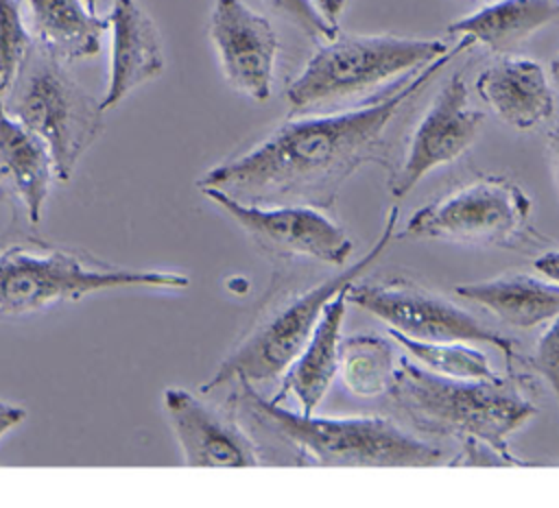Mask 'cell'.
<instances>
[{
    "instance_id": "obj_1",
    "label": "cell",
    "mask_w": 559,
    "mask_h": 508,
    "mask_svg": "<svg viewBox=\"0 0 559 508\" xmlns=\"http://www.w3.org/2000/svg\"><path fill=\"white\" fill-rule=\"evenodd\" d=\"M467 46L472 41L461 37L454 50L362 107L288 118L253 148L210 168L197 181L199 190L214 188L249 205L332 207L341 185L360 166L386 164L384 133L395 113Z\"/></svg>"
},
{
    "instance_id": "obj_2",
    "label": "cell",
    "mask_w": 559,
    "mask_h": 508,
    "mask_svg": "<svg viewBox=\"0 0 559 508\" xmlns=\"http://www.w3.org/2000/svg\"><path fill=\"white\" fill-rule=\"evenodd\" d=\"M389 395L419 432L485 445L507 464H522L509 449V436L537 410L513 379L448 377L400 358Z\"/></svg>"
},
{
    "instance_id": "obj_3",
    "label": "cell",
    "mask_w": 559,
    "mask_h": 508,
    "mask_svg": "<svg viewBox=\"0 0 559 508\" xmlns=\"http://www.w3.org/2000/svg\"><path fill=\"white\" fill-rule=\"evenodd\" d=\"M242 414L284 443L299 464L317 467H432L441 449L406 434L382 416L328 419L290 412L258 395L251 382L236 379Z\"/></svg>"
},
{
    "instance_id": "obj_4",
    "label": "cell",
    "mask_w": 559,
    "mask_h": 508,
    "mask_svg": "<svg viewBox=\"0 0 559 508\" xmlns=\"http://www.w3.org/2000/svg\"><path fill=\"white\" fill-rule=\"evenodd\" d=\"M4 109L44 140L55 164V177L68 181L100 137L103 105L66 68L61 59L35 39L11 85L2 92Z\"/></svg>"
},
{
    "instance_id": "obj_5",
    "label": "cell",
    "mask_w": 559,
    "mask_h": 508,
    "mask_svg": "<svg viewBox=\"0 0 559 508\" xmlns=\"http://www.w3.org/2000/svg\"><path fill=\"white\" fill-rule=\"evenodd\" d=\"M445 52L441 39L336 33L286 87V100L293 113L338 105L413 74Z\"/></svg>"
},
{
    "instance_id": "obj_6",
    "label": "cell",
    "mask_w": 559,
    "mask_h": 508,
    "mask_svg": "<svg viewBox=\"0 0 559 508\" xmlns=\"http://www.w3.org/2000/svg\"><path fill=\"white\" fill-rule=\"evenodd\" d=\"M397 216V207H391L382 233L358 262L301 292L299 297H293L288 303L275 305L269 316L255 323V327L221 362L216 373L201 386V392H212L236 379H247L255 386L260 382L280 377L310 340L328 301L345 286L356 281L386 251L395 233Z\"/></svg>"
},
{
    "instance_id": "obj_7",
    "label": "cell",
    "mask_w": 559,
    "mask_h": 508,
    "mask_svg": "<svg viewBox=\"0 0 559 508\" xmlns=\"http://www.w3.org/2000/svg\"><path fill=\"white\" fill-rule=\"evenodd\" d=\"M404 235L498 249H524L539 242L531 225L528 194L504 177L476 179L417 209Z\"/></svg>"
},
{
    "instance_id": "obj_8",
    "label": "cell",
    "mask_w": 559,
    "mask_h": 508,
    "mask_svg": "<svg viewBox=\"0 0 559 508\" xmlns=\"http://www.w3.org/2000/svg\"><path fill=\"white\" fill-rule=\"evenodd\" d=\"M188 283L190 279L179 273L85 266L66 251L31 253L15 246L0 253V314L7 316L79 301L109 288H186Z\"/></svg>"
},
{
    "instance_id": "obj_9",
    "label": "cell",
    "mask_w": 559,
    "mask_h": 508,
    "mask_svg": "<svg viewBox=\"0 0 559 508\" xmlns=\"http://www.w3.org/2000/svg\"><path fill=\"white\" fill-rule=\"evenodd\" d=\"M347 303L384 320L389 329H395L415 340H463V342H485L493 344L509 360L515 358V347L511 338L489 329L469 312L452 305L430 290L408 283H356L347 288Z\"/></svg>"
},
{
    "instance_id": "obj_10",
    "label": "cell",
    "mask_w": 559,
    "mask_h": 508,
    "mask_svg": "<svg viewBox=\"0 0 559 508\" xmlns=\"http://www.w3.org/2000/svg\"><path fill=\"white\" fill-rule=\"evenodd\" d=\"M249 238L275 257H304L332 266H343L354 249L343 227L310 205H249L229 194L201 188Z\"/></svg>"
},
{
    "instance_id": "obj_11",
    "label": "cell",
    "mask_w": 559,
    "mask_h": 508,
    "mask_svg": "<svg viewBox=\"0 0 559 508\" xmlns=\"http://www.w3.org/2000/svg\"><path fill=\"white\" fill-rule=\"evenodd\" d=\"M485 116L469 105L463 74H454L415 126L402 164L389 177V192L406 196L430 170L459 159L476 140Z\"/></svg>"
},
{
    "instance_id": "obj_12",
    "label": "cell",
    "mask_w": 559,
    "mask_h": 508,
    "mask_svg": "<svg viewBox=\"0 0 559 508\" xmlns=\"http://www.w3.org/2000/svg\"><path fill=\"white\" fill-rule=\"evenodd\" d=\"M207 31L229 87L264 102L273 89L280 48L271 22L242 0H214Z\"/></svg>"
},
{
    "instance_id": "obj_13",
    "label": "cell",
    "mask_w": 559,
    "mask_h": 508,
    "mask_svg": "<svg viewBox=\"0 0 559 508\" xmlns=\"http://www.w3.org/2000/svg\"><path fill=\"white\" fill-rule=\"evenodd\" d=\"M164 410L188 467H258L253 438L225 412L186 388L164 390Z\"/></svg>"
},
{
    "instance_id": "obj_14",
    "label": "cell",
    "mask_w": 559,
    "mask_h": 508,
    "mask_svg": "<svg viewBox=\"0 0 559 508\" xmlns=\"http://www.w3.org/2000/svg\"><path fill=\"white\" fill-rule=\"evenodd\" d=\"M111 55L103 109L122 102L138 85L164 70V48L153 17L135 0H114L109 11Z\"/></svg>"
},
{
    "instance_id": "obj_15",
    "label": "cell",
    "mask_w": 559,
    "mask_h": 508,
    "mask_svg": "<svg viewBox=\"0 0 559 508\" xmlns=\"http://www.w3.org/2000/svg\"><path fill=\"white\" fill-rule=\"evenodd\" d=\"M476 92L509 126L528 131L552 116L555 98L542 65L533 59L507 57L487 65Z\"/></svg>"
},
{
    "instance_id": "obj_16",
    "label": "cell",
    "mask_w": 559,
    "mask_h": 508,
    "mask_svg": "<svg viewBox=\"0 0 559 508\" xmlns=\"http://www.w3.org/2000/svg\"><path fill=\"white\" fill-rule=\"evenodd\" d=\"M347 288L349 286H345L328 301L310 340L282 373L280 390L273 397L275 403H280L290 392L299 401L301 412L312 414L319 401L325 397L330 384L338 375L341 327L347 310Z\"/></svg>"
},
{
    "instance_id": "obj_17",
    "label": "cell",
    "mask_w": 559,
    "mask_h": 508,
    "mask_svg": "<svg viewBox=\"0 0 559 508\" xmlns=\"http://www.w3.org/2000/svg\"><path fill=\"white\" fill-rule=\"evenodd\" d=\"M0 174L22 198L33 225L41 220V209L55 177V164L39 135L7 113L0 89ZM57 179V177H55Z\"/></svg>"
},
{
    "instance_id": "obj_18",
    "label": "cell",
    "mask_w": 559,
    "mask_h": 508,
    "mask_svg": "<svg viewBox=\"0 0 559 508\" xmlns=\"http://www.w3.org/2000/svg\"><path fill=\"white\" fill-rule=\"evenodd\" d=\"M454 292L511 327L528 329L559 316V283L526 273H509L485 281L456 283Z\"/></svg>"
},
{
    "instance_id": "obj_19",
    "label": "cell",
    "mask_w": 559,
    "mask_h": 508,
    "mask_svg": "<svg viewBox=\"0 0 559 508\" xmlns=\"http://www.w3.org/2000/svg\"><path fill=\"white\" fill-rule=\"evenodd\" d=\"M559 20V0H498L448 24L450 35L467 37L491 52H511L533 33Z\"/></svg>"
},
{
    "instance_id": "obj_20",
    "label": "cell",
    "mask_w": 559,
    "mask_h": 508,
    "mask_svg": "<svg viewBox=\"0 0 559 508\" xmlns=\"http://www.w3.org/2000/svg\"><path fill=\"white\" fill-rule=\"evenodd\" d=\"M35 41L63 63L94 57L109 17L96 15L85 0H26Z\"/></svg>"
},
{
    "instance_id": "obj_21",
    "label": "cell",
    "mask_w": 559,
    "mask_h": 508,
    "mask_svg": "<svg viewBox=\"0 0 559 508\" xmlns=\"http://www.w3.org/2000/svg\"><path fill=\"white\" fill-rule=\"evenodd\" d=\"M338 355V373L352 395L378 397L389 392L397 362L393 347L384 336L356 334L341 338Z\"/></svg>"
},
{
    "instance_id": "obj_22",
    "label": "cell",
    "mask_w": 559,
    "mask_h": 508,
    "mask_svg": "<svg viewBox=\"0 0 559 508\" xmlns=\"http://www.w3.org/2000/svg\"><path fill=\"white\" fill-rule=\"evenodd\" d=\"M389 336L395 338L421 366L448 377H463V379H493L498 377L485 353L465 344L463 340H415L395 329H389Z\"/></svg>"
},
{
    "instance_id": "obj_23",
    "label": "cell",
    "mask_w": 559,
    "mask_h": 508,
    "mask_svg": "<svg viewBox=\"0 0 559 508\" xmlns=\"http://www.w3.org/2000/svg\"><path fill=\"white\" fill-rule=\"evenodd\" d=\"M33 35L28 33L17 0H0V89L4 92L15 78Z\"/></svg>"
},
{
    "instance_id": "obj_24",
    "label": "cell",
    "mask_w": 559,
    "mask_h": 508,
    "mask_svg": "<svg viewBox=\"0 0 559 508\" xmlns=\"http://www.w3.org/2000/svg\"><path fill=\"white\" fill-rule=\"evenodd\" d=\"M264 2L312 39L328 41L338 33V26L330 24L321 15V11L312 4V0H264Z\"/></svg>"
},
{
    "instance_id": "obj_25",
    "label": "cell",
    "mask_w": 559,
    "mask_h": 508,
    "mask_svg": "<svg viewBox=\"0 0 559 508\" xmlns=\"http://www.w3.org/2000/svg\"><path fill=\"white\" fill-rule=\"evenodd\" d=\"M528 362L546 379L559 401V316L552 318L546 331L537 338Z\"/></svg>"
},
{
    "instance_id": "obj_26",
    "label": "cell",
    "mask_w": 559,
    "mask_h": 508,
    "mask_svg": "<svg viewBox=\"0 0 559 508\" xmlns=\"http://www.w3.org/2000/svg\"><path fill=\"white\" fill-rule=\"evenodd\" d=\"M24 419H26V410L22 406L0 399V438L7 432H11L15 425H20Z\"/></svg>"
},
{
    "instance_id": "obj_27",
    "label": "cell",
    "mask_w": 559,
    "mask_h": 508,
    "mask_svg": "<svg viewBox=\"0 0 559 508\" xmlns=\"http://www.w3.org/2000/svg\"><path fill=\"white\" fill-rule=\"evenodd\" d=\"M533 266L550 281L559 283V251H548L544 255H539Z\"/></svg>"
},
{
    "instance_id": "obj_28",
    "label": "cell",
    "mask_w": 559,
    "mask_h": 508,
    "mask_svg": "<svg viewBox=\"0 0 559 508\" xmlns=\"http://www.w3.org/2000/svg\"><path fill=\"white\" fill-rule=\"evenodd\" d=\"M345 2L347 0H312V4L321 11V15L334 26H338V17L345 9Z\"/></svg>"
},
{
    "instance_id": "obj_29",
    "label": "cell",
    "mask_w": 559,
    "mask_h": 508,
    "mask_svg": "<svg viewBox=\"0 0 559 508\" xmlns=\"http://www.w3.org/2000/svg\"><path fill=\"white\" fill-rule=\"evenodd\" d=\"M548 150H550V164H552L555 181H557V188H559V122L548 133Z\"/></svg>"
},
{
    "instance_id": "obj_30",
    "label": "cell",
    "mask_w": 559,
    "mask_h": 508,
    "mask_svg": "<svg viewBox=\"0 0 559 508\" xmlns=\"http://www.w3.org/2000/svg\"><path fill=\"white\" fill-rule=\"evenodd\" d=\"M550 74H552V81L559 85V55L550 61Z\"/></svg>"
},
{
    "instance_id": "obj_31",
    "label": "cell",
    "mask_w": 559,
    "mask_h": 508,
    "mask_svg": "<svg viewBox=\"0 0 559 508\" xmlns=\"http://www.w3.org/2000/svg\"><path fill=\"white\" fill-rule=\"evenodd\" d=\"M96 2H98V0H85V4H87L92 11H96Z\"/></svg>"
},
{
    "instance_id": "obj_32",
    "label": "cell",
    "mask_w": 559,
    "mask_h": 508,
    "mask_svg": "<svg viewBox=\"0 0 559 508\" xmlns=\"http://www.w3.org/2000/svg\"><path fill=\"white\" fill-rule=\"evenodd\" d=\"M0 185H2V174H0Z\"/></svg>"
}]
</instances>
